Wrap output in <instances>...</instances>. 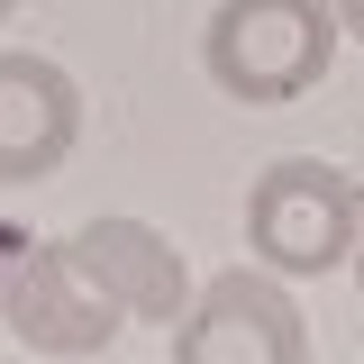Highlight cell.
<instances>
[{"instance_id":"cell-2","label":"cell","mask_w":364,"mask_h":364,"mask_svg":"<svg viewBox=\"0 0 364 364\" xmlns=\"http://www.w3.org/2000/svg\"><path fill=\"white\" fill-rule=\"evenodd\" d=\"M364 237V182L328 155H273L246 191V255L282 282L346 264Z\"/></svg>"},{"instance_id":"cell-8","label":"cell","mask_w":364,"mask_h":364,"mask_svg":"<svg viewBox=\"0 0 364 364\" xmlns=\"http://www.w3.org/2000/svg\"><path fill=\"white\" fill-rule=\"evenodd\" d=\"M346 264H355V291H364V237H355V255H346Z\"/></svg>"},{"instance_id":"cell-6","label":"cell","mask_w":364,"mask_h":364,"mask_svg":"<svg viewBox=\"0 0 364 364\" xmlns=\"http://www.w3.org/2000/svg\"><path fill=\"white\" fill-rule=\"evenodd\" d=\"M82 136V91L55 55H28V46H0V191L18 182H46Z\"/></svg>"},{"instance_id":"cell-7","label":"cell","mask_w":364,"mask_h":364,"mask_svg":"<svg viewBox=\"0 0 364 364\" xmlns=\"http://www.w3.org/2000/svg\"><path fill=\"white\" fill-rule=\"evenodd\" d=\"M328 9H337V37H355V46H364V0H328Z\"/></svg>"},{"instance_id":"cell-4","label":"cell","mask_w":364,"mask_h":364,"mask_svg":"<svg viewBox=\"0 0 364 364\" xmlns=\"http://www.w3.org/2000/svg\"><path fill=\"white\" fill-rule=\"evenodd\" d=\"M64 255H73V273H82L91 291L109 301L119 318H136V328H173L182 310H191V273H182V246L164 237V228L146 219H82L73 237H64Z\"/></svg>"},{"instance_id":"cell-3","label":"cell","mask_w":364,"mask_h":364,"mask_svg":"<svg viewBox=\"0 0 364 364\" xmlns=\"http://www.w3.org/2000/svg\"><path fill=\"white\" fill-rule=\"evenodd\" d=\"M173 364H310V328L291 310L282 273L228 264L191 291V310L173 318Z\"/></svg>"},{"instance_id":"cell-5","label":"cell","mask_w":364,"mask_h":364,"mask_svg":"<svg viewBox=\"0 0 364 364\" xmlns=\"http://www.w3.org/2000/svg\"><path fill=\"white\" fill-rule=\"evenodd\" d=\"M0 328H9L28 355H100V346L119 337V310L73 273L64 237H55V246H28L18 264L0 273Z\"/></svg>"},{"instance_id":"cell-9","label":"cell","mask_w":364,"mask_h":364,"mask_svg":"<svg viewBox=\"0 0 364 364\" xmlns=\"http://www.w3.org/2000/svg\"><path fill=\"white\" fill-rule=\"evenodd\" d=\"M9 9H18V0H0V18H9Z\"/></svg>"},{"instance_id":"cell-1","label":"cell","mask_w":364,"mask_h":364,"mask_svg":"<svg viewBox=\"0 0 364 364\" xmlns=\"http://www.w3.org/2000/svg\"><path fill=\"white\" fill-rule=\"evenodd\" d=\"M200 64L228 100L282 109L328 82L337 64V9L328 0H219L200 28Z\"/></svg>"}]
</instances>
